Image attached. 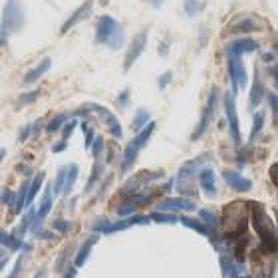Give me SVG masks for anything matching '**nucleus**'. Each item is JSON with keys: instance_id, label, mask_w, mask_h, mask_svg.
<instances>
[{"instance_id": "1", "label": "nucleus", "mask_w": 278, "mask_h": 278, "mask_svg": "<svg viewBox=\"0 0 278 278\" xmlns=\"http://www.w3.org/2000/svg\"><path fill=\"white\" fill-rule=\"evenodd\" d=\"M250 215H252V227L258 234L260 240V248L264 252H276L278 240H276V229L272 225V221L268 219V215L264 213L262 205H250Z\"/></svg>"}, {"instance_id": "2", "label": "nucleus", "mask_w": 278, "mask_h": 278, "mask_svg": "<svg viewBox=\"0 0 278 278\" xmlns=\"http://www.w3.org/2000/svg\"><path fill=\"white\" fill-rule=\"evenodd\" d=\"M95 42L105 44L111 50H119L125 42V32L119 26V22L111 16H101L95 26Z\"/></svg>"}, {"instance_id": "3", "label": "nucleus", "mask_w": 278, "mask_h": 278, "mask_svg": "<svg viewBox=\"0 0 278 278\" xmlns=\"http://www.w3.org/2000/svg\"><path fill=\"white\" fill-rule=\"evenodd\" d=\"M155 131V123L153 121H149L141 131H139L131 141L127 143V147L123 149V161H121V173H127L131 167H133V163H135V159H137V155H139V151H141L143 147H145V143L149 141V137H151V133Z\"/></svg>"}, {"instance_id": "4", "label": "nucleus", "mask_w": 278, "mask_h": 278, "mask_svg": "<svg viewBox=\"0 0 278 278\" xmlns=\"http://www.w3.org/2000/svg\"><path fill=\"white\" fill-rule=\"evenodd\" d=\"M24 8L20 0H8L2 10V22H0V34H14L24 26Z\"/></svg>"}, {"instance_id": "5", "label": "nucleus", "mask_w": 278, "mask_h": 278, "mask_svg": "<svg viewBox=\"0 0 278 278\" xmlns=\"http://www.w3.org/2000/svg\"><path fill=\"white\" fill-rule=\"evenodd\" d=\"M84 111H93V113L101 115V119L105 121V125H107V129H109V133H111L115 139H119V137L123 135V129H121V125H119L117 117H115V115H113L107 107H103V105H99V103H86V105L80 109V113H84Z\"/></svg>"}, {"instance_id": "6", "label": "nucleus", "mask_w": 278, "mask_h": 278, "mask_svg": "<svg viewBox=\"0 0 278 278\" xmlns=\"http://www.w3.org/2000/svg\"><path fill=\"white\" fill-rule=\"evenodd\" d=\"M225 103V113H227V121H229V129H231V137L234 145L240 143V125H238V113H236V103H234V95L231 92L225 93L223 97Z\"/></svg>"}, {"instance_id": "7", "label": "nucleus", "mask_w": 278, "mask_h": 278, "mask_svg": "<svg viewBox=\"0 0 278 278\" xmlns=\"http://www.w3.org/2000/svg\"><path fill=\"white\" fill-rule=\"evenodd\" d=\"M217 101H219V92H217V88H213V90H211V93H209L207 105H205V109H203L201 121L197 123L195 131H193V135H191V137H193V141H197V139H201V135L207 131V127H209V123H211V119H213V115H215Z\"/></svg>"}, {"instance_id": "8", "label": "nucleus", "mask_w": 278, "mask_h": 278, "mask_svg": "<svg viewBox=\"0 0 278 278\" xmlns=\"http://www.w3.org/2000/svg\"><path fill=\"white\" fill-rule=\"evenodd\" d=\"M147 32H149V30L145 28V30H141L139 34H135V38L131 40L129 50H127V56H125V62H123V70H125V72L139 60V56L143 54L145 44H147Z\"/></svg>"}, {"instance_id": "9", "label": "nucleus", "mask_w": 278, "mask_h": 278, "mask_svg": "<svg viewBox=\"0 0 278 278\" xmlns=\"http://www.w3.org/2000/svg\"><path fill=\"white\" fill-rule=\"evenodd\" d=\"M229 60V78H231V84H232V95L238 93L240 88L246 86V68L242 64L240 58H227Z\"/></svg>"}, {"instance_id": "10", "label": "nucleus", "mask_w": 278, "mask_h": 278, "mask_svg": "<svg viewBox=\"0 0 278 278\" xmlns=\"http://www.w3.org/2000/svg\"><path fill=\"white\" fill-rule=\"evenodd\" d=\"M258 50V42L252 38H236L232 42L227 44L225 48V56L227 58H240L242 54H250Z\"/></svg>"}, {"instance_id": "11", "label": "nucleus", "mask_w": 278, "mask_h": 278, "mask_svg": "<svg viewBox=\"0 0 278 278\" xmlns=\"http://www.w3.org/2000/svg\"><path fill=\"white\" fill-rule=\"evenodd\" d=\"M264 28H266L264 20L250 14V16H242L236 22H232L231 32H234V34H250V32H258V30H264Z\"/></svg>"}, {"instance_id": "12", "label": "nucleus", "mask_w": 278, "mask_h": 278, "mask_svg": "<svg viewBox=\"0 0 278 278\" xmlns=\"http://www.w3.org/2000/svg\"><path fill=\"white\" fill-rule=\"evenodd\" d=\"M207 161H211V155H209V153H205V155H199V157H195V159L187 161V163H185V165L179 169L177 181H179V183H187V181H191V177H193L197 171H201V167H203Z\"/></svg>"}, {"instance_id": "13", "label": "nucleus", "mask_w": 278, "mask_h": 278, "mask_svg": "<svg viewBox=\"0 0 278 278\" xmlns=\"http://www.w3.org/2000/svg\"><path fill=\"white\" fill-rule=\"evenodd\" d=\"M223 179H225V183H227L231 189H234L236 193H246V191L252 189V181L246 179V177H242L238 171L225 169V171H223Z\"/></svg>"}, {"instance_id": "14", "label": "nucleus", "mask_w": 278, "mask_h": 278, "mask_svg": "<svg viewBox=\"0 0 278 278\" xmlns=\"http://www.w3.org/2000/svg\"><path fill=\"white\" fill-rule=\"evenodd\" d=\"M195 203L189 201V199H183V197H177V199H165L157 205V211H195Z\"/></svg>"}, {"instance_id": "15", "label": "nucleus", "mask_w": 278, "mask_h": 278, "mask_svg": "<svg viewBox=\"0 0 278 278\" xmlns=\"http://www.w3.org/2000/svg\"><path fill=\"white\" fill-rule=\"evenodd\" d=\"M199 185L203 189V193L207 197H215L217 195V185H215V171L211 167H205L199 171Z\"/></svg>"}, {"instance_id": "16", "label": "nucleus", "mask_w": 278, "mask_h": 278, "mask_svg": "<svg viewBox=\"0 0 278 278\" xmlns=\"http://www.w3.org/2000/svg\"><path fill=\"white\" fill-rule=\"evenodd\" d=\"M92 4H93L92 0H86V2H84V4H82V6H80V8H78V10H76V12H74V14H72L66 22H64V26H62V30H60V32H62V34H66V32H68L70 28H74L78 22H82L84 18H88V16H90V12H92Z\"/></svg>"}, {"instance_id": "17", "label": "nucleus", "mask_w": 278, "mask_h": 278, "mask_svg": "<svg viewBox=\"0 0 278 278\" xmlns=\"http://www.w3.org/2000/svg\"><path fill=\"white\" fill-rule=\"evenodd\" d=\"M264 93H266V90H264V84H262V80H260V74L254 72V82H252L250 95H248V107H250V109H256V107L260 105Z\"/></svg>"}, {"instance_id": "18", "label": "nucleus", "mask_w": 278, "mask_h": 278, "mask_svg": "<svg viewBox=\"0 0 278 278\" xmlns=\"http://www.w3.org/2000/svg\"><path fill=\"white\" fill-rule=\"evenodd\" d=\"M95 242H97V234H90V236L82 242V246H80V250L76 252V258H74V268H80V266L86 264V260H88L90 252H92V246H93Z\"/></svg>"}, {"instance_id": "19", "label": "nucleus", "mask_w": 278, "mask_h": 278, "mask_svg": "<svg viewBox=\"0 0 278 278\" xmlns=\"http://www.w3.org/2000/svg\"><path fill=\"white\" fill-rule=\"evenodd\" d=\"M236 260L231 256H221V268H223V276L225 278H238L240 276V268L242 264H234Z\"/></svg>"}, {"instance_id": "20", "label": "nucleus", "mask_w": 278, "mask_h": 278, "mask_svg": "<svg viewBox=\"0 0 278 278\" xmlns=\"http://www.w3.org/2000/svg\"><path fill=\"white\" fill-rule=\"evenodd\" d=\"M50 66H52V60H50V58H44L34 70H30V72L24 76V84H34V82H38V80L50 70Z\"/></svg>"}, {"instance_id": "21", "label": "nucleus", "mask_w": 278, "mask_h": 278, "mask_svg": "<svg viewBox=\"0 0 278 278\" xmlns=\"http://www.w3.org/2000/svg\"><path fill=\"white\" fill-rule=\"evenodd\" d=\"M42 183H44V173H36L34 179L28 183V193H26V203H24V207H28V205L34 203L38 191L42 189Z\"/></svg>"}, {"instance_id": "22", "label": "nucleus", "mask_w": 278, "mask_h": 278, "mask_svg": "<svg viewBox=\"0 0 278 278\" xmlns=\"http://www.w3.org/2000/svg\"><path fill=\"white\" fill-rule=\"evenodd\" d=\"M52 201H54V195H52V191L50 189H46V193H44V199H42V205H40V209L36 211V223L34 225H40L48 215H50V209H52Z\"/></svg>"}, {"instance_id": "23", "label": "nucleus", "mask_w": 278, "mask_h": 278, "mask_svg": "<svg viewBox=\"0 0 278 278\" xmlns=\"http://www.w3.org/2000/svg\"><path fill=\"white\" fill-rule=\"evenodd\" d=\"M0 246H6V248H10L12 252H16V250H20V248L24 246V242H22V238L10 236L6 231L0 229Z\"/></svg>"}, {"instance_id": "24", "label": "nucleus", "mask_w": 278, "mask_h": 278, "mask_svg": "<svg viewBox=\"0 0 278 278\" xmlns=\"http://www.w3.org/2000/svg\"><path fill=\"white\" fill-rule=\"evenodd\" d=\"M179 221H181V225L189 227L191 231H195V232H199V234H203V236H209V234H211V231H209V229H207L201 221H197V219H191V217H181Z\"/></svg>"}, {"instance_id": "25", "label": "nucleus", "mask_w": 278, "mask_h": 278, "mask_svg": "<svg viewBox=\"0 0 278 278\" xmlns=\"http://www.w3.org/2000/svg\"><path fill=\"white\" fill-rule=\"evenodd\" d=\"M149 119H151V113L147 111V109H139L137 113H135V119L131 121V127H133V131H141L147 123H149Z\"/></svg>"}, {"instance_id": "26", "label": "nucleus", "mask_w": 278, "mask_h": 278, "mask_svg": "<svg viewBox=\"0 0 278 278\" xmlns=\"http://www.w3.org/2000/svg\"><path fill=\"white\" fill-rule=\"evenodd\" d=\"M36 223V209H30L26 215H24V219H22V223L18 225V229H16V238H20L26 231H28V227H32Z\"/></svg>"}, {"instance_id": "27", "label": "nucleus", "mask_w": 278, "mask_h": 278, "mask_svg": "<svg viewBox=\"0 0 278 278\" xmlns=\"http://www.w3.org/2000/svg\"><path fill=\"white\" fill-rule=\"evenodd\" d=\"M264 111H256L254 117H252V129H250V141H254V139L260 135L262 127H264Z\"/></svg>"}, {"instance_id": "28", "label": "nucleus", "mask_w": 278, "mask_h": 278, "mask_svg": "<svg viewBox=\"0 0 278 278\" xmlns=\"http://www.w3.org/2000/svg\"><path fill=\"white\" fill-rule=\"evenodd\" d=\"M199 215H201V223H203V225H205L209 231H215V229L219 227V217H217L213 211H209V209H203Z\"/></svg>"}, {"instance_id": "29", "label": "nucleus", "mask_w": 278, "mask_h": 278, "mask_svg": "<svg viewBox=\"0 0 278 278\" xmlns=\"http://www.w3.org/2000/svg\"><path fill=\"white\" fill-rule=\"evenodd\" d=\"M28 179L22 183V187H20V191H18V195L14 197V213H22V209H24V203H26V193H28Z\"/></svg>"}, {"instance_id": "30", "label": "nucleus", "mask_w": 278, "mask_h": 278, "mask_svg": "<svg viewBox=\"0 0 278 278\" xmlns=\"http://www.w3.org/2000/svg\"><path fill=\"white\" fill-rule=\"evenodd\" d=\"M78 173H80V169H78V165H68V173H66V185H64V191L62 193H70L72 191V187H74V183H76V179H78Z\"/></svg>"}, {"instance_id": "31", "label": "nucleus", "mask_w": 278, "mask_h": 278, "mask_svg": "<svg viewBox=\"0 0 278 278\" xmlns=\"http://www.w3.org/2000/svg\"><path fill=\"white\" fill-rule=\"evenodd\" d=\"M66 121H68V113H58V115H54V119L46 125V131H48V133H56V131H60V129L64 127Z\"/></svg>"}, {"instance_id": "32", "label": "nucleus", "mask_w": 278, "mask_h": 278, "mask_svg": "<svg viewBox=\"0 0 278 278\" xmlns=\"http://www.w3.org/2000/svg\"><path fill=\"white\" fill-rule=\"evenodd\" d=\"M101 169H103L101 163L95 161V165H93V169H92V175H90V179H88V185H86V189H84L86 193H90V191L97 185V181H99V177H101Z\"/></svg>"}, {"instance_id": "33", "label": "nucleus", "mask_w": 278, "mask_h": 278, "mask_svg": "<svg viewBox=\"0 0 278 278\" xmlns=\"http://www.w3.org/2000/svg\"><path fill=\"white\" fill-rule=\"evenodd\" d=\"M149 221H155V223H161V225H173V223H177L179 219H177L175 215H171V213L155 211V213L151 215V219H149Z\"/></svg>"}, {"instance_id": "34", "label": "nucleus", "mask_w": 278, "mask_h": 278, "mask_svg": "<svg viewBox=\"0 0 278 278\" xmlns=\"http://www.w3.org/2000/svg\"><path fill=\"white\" fill-rule=\"evenodd\" d=\"M40 90H32V92H28V93H22L20 97H18V101H16V105L18 107H22V105H28V103H34L38 97H40Z\"/></svg>"}, {"instance_id": "35", "label": "nucleus", "mask_w": 278, "mask_h": 278, "mask_svg": "<svg viewBox=\"0 0 278 278\" xmlns=\"http://www.w3.org/2000/svg\"><path fill=\"white\" fill-rule=\"evenodd\" d=\"M66 173H68V165L66 167H60L58 175H56V181H54V193L60 195L64 191V185H66Z\"/></svg>"}, {"instance_id": "36", "label": "nucleus", "mask_w": 278, "mask_h": 278, "mask_svg": "<svg viewBox=\"0 0 278 278\" xmlns=\"http://www.w3.org/2000/svg\"><path fill=\"white\" fill-rule=\"evenodd\" d=\"M203 8H205V4L199 2V0H187V2H185V12H187V16H195V14H199Z\"/></svg>"}, {"instance_id": "37", "label": "nucleus", "mask_w": 278, "mask_h": 278, "mask_svg": "<svg viewBox=\"0 0 278 278\" xmlns=\"http://www.w3.org/2000/svg\"><path fill=\"white\" fill-rule=\"evenodd\" d=\"M70 252H72V244H68V246L64 248V252L58 256V260H56V270H58V272H60V270H64V266H66V260H68Z\"/></svg>"}, {"instance_id": "38", "label": "nucleus", "mask_w": 278, "mask_h": 278, "mask_svg": "<svg viewBox=\"0 0 278 278\" xmlns=\"http://www.w3.org/2000/svg\"><path fill=\"white\" fill-rule=\"evenodd\" d=\"M90 149H92L93 159H97V157L101 155V149H103V137H95V139H93V143L90 145Z\"/></svg>"}, {"instance_id": "39", "label": "nucleus", "mask_w": 278, "mask_h": 278, "mask_svg": "<svg viewBox=\"0 0 278 278\" xmlns=\"http://www.w3.org/2000/svg\"><path fill=\"white\" fill-rule=\"evenodd\" d=\"M76 125H78V119H72V121H66V123H64V127H62L64 141H68V139H70V135H72V131L76 129Z\"/></svg>"}, {"instance_id": "40", "label": "nucleus", "mask_w": 278, "mask_h": 278, "mask_svg": "<svg viewBox=\"0 0 278 278\" xmlns=\"http://www.w3.org/2000/svg\"><path fill=\"white\" fill-rule=\"evenodd\" d=\"M135 205L133 203H125V205H121V207H117V215L123 219V217H131L133 213H135Z\"/></svg>"}, {"instance_id": "41", "label": "nucleus", "mask_w": 278, "mask_h": 278, "mask_svg": "<svg viewBox=\"0 0 278 278\" xmlns=\"http://www.w3.org/2000/svg\"><path fill=\"white\" fill-rule=\"evenodd\" d=\"M129 95H131V90H129V88H125V90H123V92L117 95V99H115V101H117V105L125 109V107L129 105Z\"/></svg>"}, {"instance_id": "42", "label": "nucleus", "mask_w": 278, "mask_h": 278, "mask_svg": "<svg viewBox=\"0 0 278 278\" xmlns=\"http://www.w3.org/2000/svg\"><path fill=\"white\" fill-rule=\"evenodd\" d=\"M14 193L10 191V189H4L2 191V195H0V203H4V205H10V207H14Z\"/></svg>"}, {"instance_id": "43", "label": "nucleus", "mask_w": 278, "mask_h": 278, "mask_svg": "<svg viewBox=\"0 0 278 278\" xmlns=\"http://www.w3.org/2000/svg\"><path fill=\"white\" fill-rule=\"evenodd\" d=\"M264 95L268 97V105H270V109H272V117H274V121H276V109H278L276 93H274V92H268V93H264Z\"/></svg>"}, {"instance_id": "44", "label": "nucleus", "mask_w": 278, "mask_h": 278, "mask_svg": "<svg viewBox=\"0 0 278 278\" xmlns=\"http://www.w3.org/2000/svg\"><path fill=\"white\" fill-rule=\"evenodd\" d=\"M82 127H84V133H86V149H90V145H92V139H93V127H90V123H82Z\"/></svg>"}, {"instance_id": "45", "label": "nucleus", "mask_w": 278, "mask_h": 278, "mask_svg": "<svg viewBox=\"0 0 278 278\" xmlns=\"http://www.w3.org/2000/svg\"><path fill=\"white\" fill-rule=\"evenodd\" d=\"M173 80V74L171 72H165V74H161L159 76V80H157V84H159V90H165L167 88V84Z\"/></svg>"}, {"instance_id": "46", "label": "nucleus", "mask_w": 278, "mask_h": 278, "mask_svg": "<svg viewBox=\"0 0 278 278\" xmlns=\"http://www.w3.org/2000/svg\"><path fill=\"white\" fill-rule=\"evenodd\" d=\"M70 227H72V225H70L68 221H64V219L54 221V229H56V231H60V232H68V231H70Z\"/></svg>"}, {"instance_id": "47", "label": "nucleus", "mask_w": 278, "mask_h": 278, "mask_svg": "<svg viewBox=\"0 0 278 278\" xmlns=\"http://www.w3.org/2000/svg\"><path fill=\"white\" fill-rule=\"evenodd\" d=\"M127 223H129V225H147V223H149V217H139V215H131Z\"/></svg>"}, {"instance_id": "48", "label": "nucleus", "mask_w": 278, "mask_h": 278, "mask_svg": "<svg viewBox=\"0 0 278 278\" xmlns=\"http://www.w3.org/2000/svg\"><path fill=\"white\" fill-rule=\"evenodd\" d=\"M22 262H24V256H20V258L14 262V270L10 272L8 278H18V274H20V270H22Z\"/></svg>"}, {"instance_id": "49", "label": "nucleus", "mask_w": 278, "mask_h": 278, "mask_svg": "<svg viewBox=\"0 0 278 278\" xmlns=\"http://www.w3.org/2000/svg\"><path fill=\"white\" fill-rule=\"evenodd\" d=\"M30 133H32V125L28 123V125H24V129H22V133H20L18 139H20V141H26V139L30 137Z\"/></svg>"}, {"instance_id": "50", "label": "nucleus", "mask_w": 278, "mask_h": 278, "mask_svg": "<svg viewBox=\"0 0 278 278\" xmlns=\"http://www.w3.org/2000/svg\"><path fill=\"white\" fill-rule=\"evenodd\" d=\"M64 149H66V141H60V143H56V145L52 147L54 153H60V151H64Z\"/></svg>"}, {"instance_id": "51", "label": "nucleus", "mask_w": 278, "mask_h": 278, "mask_svg": "<svg viewBox=\"0 0 278 278\" xmlns=\"http://www.w3.org/2000/svg\"><path fill=\"white\" fill-rule=\"evenodd\" d=\"M262 60H264V62H272V60H274V54H272V52H268V54H262Z\"/></svg>"}, {"instance_id": "52", "label": "nucleus", "mask_w": 278, "mask_h": 278, "mask_svg": "<svg viewBox=\"0 0 278 278\" xmlns=\"http://www.w3.org/2000/svg\"><path fill=\"white\" fill-rule=\"evenodd\" d=\"M74 274H76V268L72 266V268H70V270L66 272V276H64V278H74Z\"/></svg>"}, {"instance_id": "53", "label": "nucleus", "mask_w": 278, "mask_h": 278, "mask_svg": "<svg viewBox=\"0 0 278 278\" xmlns=\"http://www.w3.org/2000/svg\"><path fill=\"white\" fill-rule=\"evenodd\" d=\"M6 262H8V258H6V256H2V258H0V272H2V268L6 266Z\"/></svg>"}, {"instance_id": "54", "label": "nucleus", "mask_w": 278, "mask_h": 278, "mask_svg": "<svg viewBox=\"0 0 278 278\" xmlns=\"http://www.w3.org/2000/svg\"><path fill=\"white\" fill-rule=\"evenodd\" d=\"M270 175H272V181H274V185H276V165H272V169H270Z\"/></svg>"}, {"instance_id": "55", "label": "nucleus", "mask_w": 278, "mask_h": 278, "mask_svg": "<svg viewBox=\"0 0 278 278\" xmlns=\"http://www.w3.org/2000/svg\"><path fill=\"white\" fill-rule=\"evenodd\" d=\"M6 40H8V36H4V34H0V48H2V46L6 44Z\"/></svg>"}, {"instance_id": "56", "label": "nucleus", "mask_w": 278, "mask_h": 278, "mask_svg": "<svg viewBox=\"0 0 278 278\" xmlns=\"http://www.w3.org/2000/svg\"><path fill=\"white\" fill-rule=\"evenodd\" d=\"M151 4H153V6H157V8H159V6H161V4H163V0H151Z\"/></svg>"}, {"instance_id": "57", "label": "nucleus", "mask_w": 278, "mask_h": 278, "mask_svg": "<svg viewBox=\"0 0 278 278\" xmlns=\"http://www.w3.org/2000/svg\"><path fill=\"white\" fill-rule=\"evenodd\" d=\"M36 278H46V270H38V274H36Z\"/></svg>"}, {"instance_id": "58", "label": "nucleus", "mask_w": 278, "mask_h": 278, "mask_svg": "<svg viewBox=\"0 0 278 278\" xmlns=\"http://www.w3.org/2000/svg\"><path fill=\"white\" fill-rule=\"evenodd\" d=\"M6 157V149H2V147H0V161H2Z\"/></svg>"}, {"instance_id": "59", "label": "nucleus", "mask_w": 278, "mask_h": 278, "mask_svg": "<svg viewBox=\"0 0 278 278\" xmlns=\"http://www.w3.org/2000/svg\"><path fill=\"white\" fill-rule=\"evenodd\" d=\"M238 278H250V276H244V274H240V276H238Z\"/></svg>"}, {"instance_id": "60", "label": "nucleus", "mask_w": 278, "mask_h": 278, "mask_svg": "<svg viewBox=\"0 0 278 278\" xmlns=\"http://www.w3.org/2000/svg\"><path fill=\"white\" fill-rule=\"evenodd\" d=\"M0 258H2V248H0Z\"/></svg>"}]
</instances>
